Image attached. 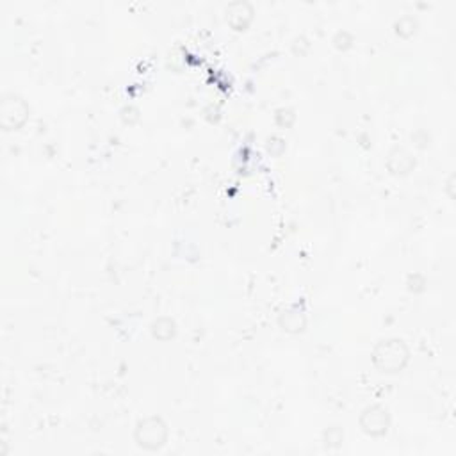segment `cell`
<instances>
[{"instance_id": "6da1fadb", "label": "cell", "mask_w": 456, "mask_h": 456, "mask_svg": "<svg viewBox=\"0 0 456 456\" xmlns=\"http://www.w3.org/2000/svg\"><path fill=\"white\" fill-rule=\"evenodd\" d=\"M410 351L401 339H385L376 344L373 351V362L382 373H397L406 366Z\"/></svg>"}, {"instance_id": "7a4b0ae2", "label": "cell", "mask_w": 456, "mask_h": 456, "mask_svg": "<svg viewBox=\"0 0 456 456\" xmlns=\"http://www.w3.org/2000/svg\"><path fill=\"white\" fill-rule=\"evenodd\" d=\"M134 436L139 448L146 451H157L168 441V426L157 415L145 417L136 426Z\"/></svg>"}, {"instance_id": "3957f363", "label": "cell", "mask_w": 456, "mask_h": 456, "mask_svg": "<svg viewBox=\"0 0 456 456\" xmlns=\"http://www.w3.org/2000/svg\"><path fill=\"white\" fill-rule=\"evenodd\" d=\"M29 118V106L22 97L9 93L0 100V125L6 130L20 129Z\"/></svg>"}, {"instance_id": "277c9868", "label": "cell", "mask_w": 456, "mask_h": 456, "mask_svg": "<svg viewBox=\"0 0 456 456\" xmlns=\"http://www.w3.org/2000/svg\"><path fill=\"white\" fill-rule=\"evenodd\" d=\"M360 426L371 436H382L389 432L390 415L383 406H367L360 415Z\"/></svg>"}, {"instance_id": "5b68a950", "label": "cell", "mask_w": 456, "mask_h": 456, "mask_svg": "<svg viewBox=\"0 0 456 456\" xmlns=\"http://www.w3.org/2000/svg\"><path fill=\"white\" fill-rule=\"evenodd\" d=\"M253 18V8L248 2H232L227 8V22L237 31L248 27V24Z\"/></svg>"}, {"instance_id": "8992f818", "label": "cell", "mask_w": 456, "mask_h": 456, "mask_svg": "<svg viewBox=\"0 0 456 456\" xmlns=\"http://www.w3.org/2000/svg\"><path fill=\"white\" fill-rule=\"evenodd\" d=\"M387 166L394 175H405L408 171H412V168L415 166L412 154L406 152L405 148H394L389 154V161Z\"/></svg>"}, {"instance_id": "52a82bcc", "label": "cell", "mask_w": 456, "mask_h": 456, "mask_svg": "<svg viewBox=\"0 0 456 456\" xmlns=\"http://www.w3.org/2000/svg\"><path fill=\"white\" fill-rule=\"evenodd\" d=\"M280 325L283 327V330L291 332V334H298L305 328L307 325V315L299 307H289L280 314Z\"/></svg>"}, {"instance_id": "ba28073f", "label": "cell", "mask_w": 456, "mask_h": 456, "mask_svg": "<svg viewBox=\"0 0 456 456\" xmlns=\"http://www.w3.org/2000/svg\"><path fill=\"white\" fill-rule=\"evenodd\" d=\"M152 332L157 339H162V332H166V339L173 337L175 335V321L168 318H161L152 325Z\"/></svg>"}, {"instance_id": "9c48e42d", "label": "cell", "mask_w": 456, "mask_h": 456, "mask_svg": "<svg viewBox=\"0 0 456 456\" xmlns=\"http://www.w3.org/2000/svg\"><path fill=\"white\" fill-rule=\"evenodd\" d=\"M415 27H417V22L415 18H412V16H401V18L396 22V32L401 36L413 34V32H415Z\"/></svg>"}]
</instances>
